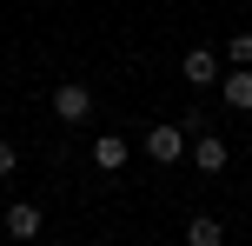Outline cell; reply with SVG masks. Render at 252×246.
<instances>
[{
  "instance_id": "obj_1",
  "label": "cell",
  "mask_w": 252,
  "mask_h": 246,
  "mask_svg": "<svg viewBox=\"0 0 252 246\" xmlns=\"http://www.w3.org/2000/svg\"><path fill=\"white\" fill-rule=\"evenodd\" d=\"M186 127H179V120H159V127H146V160L153 167H179V160H186Z\"/></svg>"
},
{
  "instance_id": "obj_2",
  "label": "cell",
  "mask_w": 252,
  "mask_h": 246,
  "mask_svg": "<svg viewBox=\"0 0 252 246\" xmlns=\"http://www.w3.org/2000/svg\"><path fill=\"white\" fill-rule=\"evenodd\" d=\"M53 113H60L66 127H87L93 120V87L87 80H60V87H53Z\"/></svg>"
},
{
  "instance_id": "obj_3",
  "label": "cell",
  "mask_w": 252,
  "mask_h": 246,
  "mask_svg": "<svg viewBox=\"0 0 252 246\" xmlns=\"http://www.w3.org/2000/svg\"><path fill=\"white\" fill-rule=\"evenodd\" d=\"M186 160H192V167H199V173H226V167H232V146L219 140L213 127H206V133H192V146H186Z\"/></svg>"
},
{
  "instance_id": "obj_4",
  "label": "cell",
  "mask_w": 252,
  "mask_h": 246,
  "mask_svg": "<svg viewBox=\"0 0 252 246\" xmlns=\"http://www.w3.org/2000/svg\"><path fill=\"white\" fill-rule=\"evenodd\" d=\"M179 73H186V87H199V93H213V87H219V73H226V67H219V53H213V47H192L186 60H179Z\"/></svg>"
},
{
  "instance_id": "obj_5",
  "label": "cell",
  "mask_w": 252,
  "mask_h": 246,
  "mask_svg": "<svg viewBox=\"0 0 252 246\" xmlns=\"http://www.w3.org/2000/svg\"><path fill=\"white\" fill-rule=\"evenodd\" d=\"M40 226H47L40 200H13V207H7V220H0V233H7V240H40Z\"/></svg>"
},
{
  "instance_id": "obj_6",
  "label": "cell",
  "mask_w": 252,
  "mask_h": 246,
  "mask_svg": "<svg viewBox=\"0 0 252 246\" xmlns=\"http://www.w3.org/2000/svg\"><path fill=\"white\" fill-rule=\"evenodd\" d=\"M213 93H219V100L232 106V113H252V67H226Z\"/></svg>"
},
{
  "instance_id": "obj_7",
  "label": "cell",
  "mask_w": 252,
  "mask_h": 246,
  "mask_svg": "<svg viewBox=\"0 0 252 246\" xmlns=\"http://www.w3.org/2000/svg\"><path fill=\"white\" fill-rule=\"evenodd\" d=\"M126 160H133V140H126V133H100V140H93V167L100 173H120Z\"/></svg>"
},
{
  "instance_id": "obj_8",
  "label": "cell",
  "mask_w": 252,
  "mask_h": 246,
  "mask_svg": "<svg viewBox=\"0 0 252 246\" xmlns=\"http://www.w3.org/2000/svg\"><path fill=\"white\" fill-rule=\"evenodd\" d=\"M186 240L192 246H226V226H219L213 213H192V220H186Z\"/></svg>"
},
{
  "instance_id": "obj_9",
  "label": "cell",
  "mask_w": 252,
  "mask_h": 246,
  "mask_svg": "<svg viewBox=\"0 0 252 246\" xmlns=\"http://www.w3.org/2000/svg\"><path fill=\"white\" fill-rule=\"evenodd\" d=\"M226 67H252V34H232L226 40Z\"/></svg>"
},
{
  "instance_id": "obj_10",
  "label": "cell",
  "mask_w": 252,
  "mask_h": 246,
  "mask_svg": "<svg viewBox=\"0 0 252 246\" xmlns=\"http://www.w3.org/2000/svg\"><path fill=\"white\" fill-rule=\"evenodd\" d=\"M13 173H20V146L0 140V180H13Z\"/></svg>"
}]
</instances>
